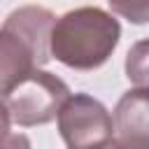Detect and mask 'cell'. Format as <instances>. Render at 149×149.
Here are the masks:
<instances>
[{
  "label": "cell",
  "instance_id": "cell-6",
  "mask_svg": "<svg viewBox=\"0 0 149 149\" xmlns=\"http://www.w3.org/2000/svg\"><path fill=\"white\" fill-rule=\"evenodd\" d=\"M126 77L137 88H149V37L135 42L126 54Z\"/></svg>",
  "mask_w": 149,
  "mask_h": 149
},
{
  "label": "cell",
  "instance_id": "cell-3",
  "mask_svg": "<svg viewBox=\"0 0 149 149\" xmlns=\"http://www.w3.org/2000/svg\"><path fill=\"white\" fill-rule=\"evenodd\" d=\"M70 100V88L51 72L37 70L2 93V121L16 126H42L58 119Z\"/></svg>",
  "mask_w": 149,
  "mask_h": 149
},
{
  "label": "cell",
  "instance_id": "cell-2",
  "mask_svg": "<svg viewBox=\"0 0 149 149\" xmlns=\"http://www.w3.org/2000/svg\"><path fill=\"white\" fill-rule=\"evenodd\" d=\"M121 37L114 14L100 7H77L65 12L51 33V56L72 70L100 68Z\"/></svg>",
  "mask_w": 149,
  "mask_h": 149
},
{
  "label": "cell",
  "instance_id": "cell-10",
  "mask_svg": "<svg viewBox=\"0 0 149 149\" xmlns=\"http://www.w3.org/2000/svg\"><path fill=\"white\" fill-rule=\"evenodd\" d=\"M93 149H119V140L112 137V140H107V142H102V144H98V147H93Z\"/></svg>",
  "mask_w": 149,
  "mask_h": 149
},
{
  "label": "cell",
  "instance_id": "cell-1",
  "mask_svg": "<svg viewBox=\"0 0 149 149\" xmlns=\"http://www.w3.org/2000/svg\"><path fill=\"white\" fill-rule=\"evenodd\" d=\"M58 19L44 7L14 9L0 28V84L2 93L37 72L51 58V33Z\"/></svg>",
  "mask_w": 149,
  "mask_h": 149
},
{
  "label": "cell",
  "instance_id": "cell-5",
  "mask_svg": "<svg viewBox=\"0 0 149 149\" xmlns=\"http://www.w3.org/2000/svg\"><path fill=\"white\" fill-rule=\"evenodd\" d=\"M119 140H149V88H133L114 107Z\"/></svg>",
  "mask_w": 149,
  "mask_h": 149
},
{
  "label": "cell",
  "instance_id": "cell-8",
  "mask_svg": "<svg viewBox=\"0 0 149 149\" xmlns=\"http://www.w3.org/2000/svg\"><path fill=\"white\" fill-rule=\"evenodd\" d=\"M2 135H5V149H30V142L26 135H12L9 130V123L2 121Z\"/></svg>",
  "mask_w": 149,
  "mask_h": 149
},
{
  "label": "cell",
  "instance_id": "cell-4",
  "mask_svg": "<svg viewBox=\"0 0 149 149\" xmlns=\"http://www.w3.org/2000/svg\"><path fill=\"white\" fill-rule=\"evenodd\" d=\"M114 121L105 105L88 93H74L58 114V133L68 149H93L112 140Z\"/></svg>",
  "mask_w": 149,
  "mask_h": 149
},
{
  "label": "cell",
  "instance_id": "cell-7",
  "mask_svg": "<svg viewBox=\"0 0 149 149\" xmlns=\"http://www.w3.org/2000/svg\"><path fill=\"white\" fill-rule=\"evenodd\" d=\"M109 9L126 16L133 23H147L149 21V2H109Z\"/></svg>",
  "mask_w": 149,
  "mask_h": 149
},
{
  "label": "cell",
  "instance_id": "cell-9",
  "mask_svg": "<svg viewBox=\"0 0 149 149\" xmlns=\"http://www.w3.org/2000/svg\"><path fill=\"white\" fill-rule=\"evenodd\" d=\"M119 149H149V140H119Z\"/></svg>",
  "mask_w": 149,
  "mask_h": 149
}]
</instances>
